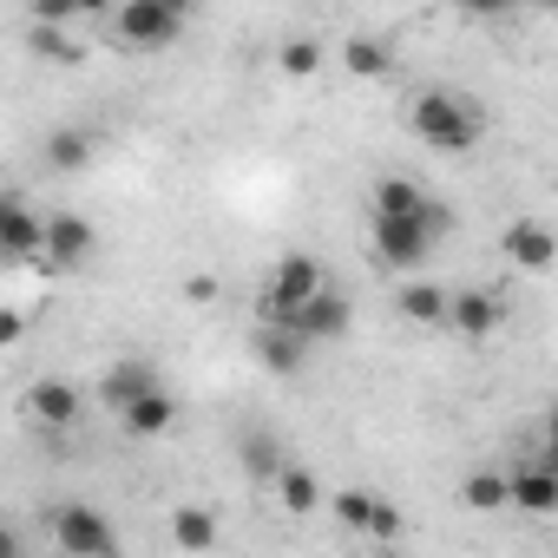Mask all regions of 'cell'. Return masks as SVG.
I'll return each instance as SVG.
<instances>
[{
  "label": "cell",
  "instance_id": "2",
  "mask_svg": "<svg viewBox=\"0 0 558 558\" xmlns=\"http://www.w3.org/2000/svg\"><path fill=\"white\" fill-rule=\"evenodd\" d=\"M408 125H414V138H421L427 151H447V158H466V151L486 138V112H480V99H473V93H447V86L414 93Z\"/></svg>",
  "mask_w": 558,
  "mask_h": 558
},
{
  "label": "cell",
  "instance_id": "1",
  "mask_svg": "<svg viewBox=\"0 0 558 558\" xmlns=\"http://www.w3.org/2000/svg\"><path fill=\"white\" fill-rule=\"evenodd\" d=\"M447 230H453V204L447 197L421 191L401 171H388L375 184V256L388 269H421L447 243Z\"/></svg>",
  "mask_w": 558,
  "mask_h": 558
},
{
  "label": "cell",
  "instance_id": "21",
  "mask_svg": "<svg viewBox=\"0 0 558 558\" xmlns=\"http://www.w3.org/2000/svg\"><path fill=\"white\" fill-rule=\"evenodd\" d=\"M342 60H349V73H355V80H388V66H395V53H388L381 40H368V34H362V40H349V47H342Z\"/></svg>",
  "mask_w": 558,
  "mask_h": 558
},
{
  "label": "cell",
  "instance_id": "11",
  "mask_svg": "<svg viewBox=\"0 0 558 558\" xmlns=\"http://www.w3.org/2000/svg\"><path fill=\"white\" fill-rule=\"evenodd\" d=\"M499 323H506V303L499 296H486V290H453L447 296V329H460L466 342H486Z\"/></svg>",
  "mask_w": 558,
  "mask_h": 558
},
{
  "label": "cell",
  "instance_id": "7",
  "mask_svg": "<svg viewBox=\"0 0 558 558\" xmlns=\"http://www.w3.org/2000/svg\"><path fill=\"white\" fill-rule=\"evenodd\" d=\"M40 236H47V217L27 197L0 191V256L8 263H40Z\"/></svg>",
  "mask_w": 558,
  "mask_h": 558
},
{
  "label": "cell",
  "instance_id": "13",
  "mask_svg": "<svg viewBox=\"0 0 558 558\" xmlns=\"http://www.w3.org/2000/svg\"><path fill=\"white\" fill-rule=\"evenodd\" d=\"M171 421H178V395L158 381L151 395H138L125 414H119V427L132 434V440H158V434H171Z\"/></svg>",
  "mask_w": 558,
  "mask_h": 558
},
{
  "label": "cell",
  "instance_id": "28",
  "mask_svg": "<svg viewBox=\"0 0 558 558\" xmlns=\"http://www.w3.org/2000/svg\"><path fill=\"white\" fill-rule=\"evenodd\" d=\"M21 336H27V316L21 310H0V349H14Z\"/></svg>",
  "mask_w": 558,
  "mask_h": 558
},
{
  "label": "cell",
  "instance_id": "25",
  "mask_svg": "<svg viewBox=\"0 0 558 558\" xmlns=\"http://www.w3.org/2000/svg\"><path fill=\"white\" fill-rule=\"evenodd\" d=\"M66 21H93V0L80 8V0H40L34 8V27H66Z\"/></svg>",
  "mask_w": 558,
  "mask_h": 558
},
{
  "label": "cell",
  "instance_id": "9",
  "mask_svg": "<svg viewBox=\"0 0 558 558\" xmlns=\"http://www.w3.org/2000/svg\"><path fill=\"white\" fill-rule=\"evenodd\" d=\"M80 388L73 381H34L27 395H21V414L34 421V427H47V434H60V427H73L80 421Z\"/></svg>",
  "mask_w": 558,
  "mask_h": 558
},
{
  "label": "cell",
  "instance_id": "10",
  "mask_svg": "<svg viewBox=\"0 0 558 558\" xmlns=\"http://www.w3.org/2000/svg\"><path fill=\"white\" fill-rule=\"evenodd\" d=\"M506 506H519V512H532V519L558 512V473H551V460L512 466V473H506Z\"/></svg>",
  "mask_w": 558,
  "mask_h": 558
},
{
  "label": "cell",
  "instance_id": "12",
  "mask_svg": "<svg viewBox=\"0 0 558 558\" xmlns=\"http://www.w3.org/2000/svg\"><path fill=\"white\" fill-rule=\"evenodd\" d=\"M349 323H355L349 296H342V290H323V296H316V303L290 323V336H303V342L316 349V342H342V336H349Z\"/></svg>",
  "mask_w": 558,
  "mask_h": 558
},
{
  "label": "cell",
  "instance_id": "14",
  "mask_svg": "<svg viewBox=\"0 0 558 558\" xmlns=\"http://www.w3.org/2000/svg\"><path fill=\"white\" fill-rule=\"evenodd\" d=\"M151 388H158V368H151V362H112L106 381H99V401H106L112 414H125V408H132L138 395H151Z\"/></svg>",
  "mask_w": 558,
  "mask_h": 558
},
{
  "label": "cell",
  "instance_id": "20",
  "mask_svg": "<svg viewBox=\"0 0 558 558\" xmlns=\"http://www.w3.org/2000/svg\"><path fill=\"white\" fill-rule=\"evenodd\" d=\"M460 499H466V512H506V466H473Z\"/></svg>",
  "mask_w": 558,
  "mask_h": 558
},
{
  "label": "cell",
  "instance_id": "16",
  "mask_svg": "<svg viewBox=\"0 0 558 558\" xmlns=\"http://www.w3.org/2000/svg\"><path fill=\"white\" fill-rule=\"evenodd\" d=\"M256 355H263L269 375H296V368L310 362V342L290 336V329H256Z\"/></svg>",
  "mask_w": 558,
  "mask_h": 558
},
{
  "label": "cell",
  "instance_id": "5",
  "mask_svg": "<svg viewBox=\"0 0 558 558\" xmlns=\"http://www.w3.org/2000/svg\"><path fill=\"white\" fill-rule=\"evenodd\" d=\"M112 27H119L125 47L151 53V47H171V40L184 34V8H178V0H125Z\"/></svg>",
  "mask_w": 558,
  "mask_h": 558
},
{
  "label": "cell",
  "instance_id": "23",
  "mask_svg": "<svg viewBox=\"0 0 558 558\" xmlns=\"http://www.w3.org/2000/svg\"><path fill=\"white\" fill-rule=\"evenodd\" d=\"M329 506H336V519H342L349 532H368V525H375V493H368V486H342Z\"/></svg>",
  "mask_w": 558,
  "mask_h": 558
},
{
  "label": "cell",
  "instance_id": "22",
  "mask_svg": "<svg viewBox=\"0 0 558 558\" xmlns=\"http://www.w3.org/2000/svg\"><path fill=\"white\" fill-rule=\"evenodd\" d=\"M27 47H34L40 60H53V66H80V60H86V47L66 40L60 27H27Z\"/></svg>",
  "mask_w": 558,
  "mask_h": 558
},
{
  "label": "cell",
  "instance_id": "4",
  "mask_svg": "<svg viewBox=\"0 0 558 558\" xmlns=\"http://www.w3.org/2000/svg\"><path fill=\"white\" fill-rule=\"evenodd\" d=\"M53 545H60L66 558H119L112 519H106L99 506H86V499H73V506L53 512Z\"/></svg>",
  "mask_w": 558,
  "mask_h": 558
},
{
  "label": "cell",
  "instance_id": "27",
  "mask_svg": "<svg viewBox=\"0 0 558 558\" xmlns=\"http://www.w3.org/2000/svg\"><path fill=\"white\" fill-rule=\"evenodd\" d=\"M401 525H408V519H401L388 499H375V525H368V538H401Z\"/></svg>",
  "mask_w": 558,
  "mask_h": 558
},
{
  "label": "cell",
  "instance_id": "19",
  "mask_svg": "<svg viewBox=\"0 0 558 558\" xmlns=\"http://www.w3.org/2000/svg\"><path fill=\"white\" fill-rule=\"evenodd\" d=\"M269 486H276V499H283V506H290L296 519L323 506V486H316V473H310V466H296V460H283V473H276Z\"/></svg>",
  "mask_w": 558,
  "mask_h": 558
},
{
  "label": "cell",
  "instance_id": "3",
  "mask_svg": "<svg viewBox=\"0 0 558 558\" xmlns=\"http://www.w3.org/2000/svg\"><path fill=\"white\" fill-rule=\"evenodd\" d=\"M329 290V276H323V263L316 256H303V250H290L283 263L269 269V283H263V296H256V323L263 329H290L316 296Z\"/></svg>",
  "mask_w": 558,
  "mask_h": 558
},
{
  "label": "cell",
  "instance_id": "29",
  "mask_svg": "<svg viewBox=\"0 0 558 558\" xmlns=\"http://www.w3.org/2000/svg\"><path fill=\"white\" fill-rule=\"evenodd\" d=\"M0 558H21V532L14 525H0Z\"/></svg>",
  "mask_w": 558,
  "mask_h": 558
},
{
  "label": "cell",
  "instance_id": "26",
  "mask_svg": "<svg viewBox=\"0 0 558 558\" xmlns=\"http://www.w3.org/2000/svg\"><path fill=\"white\" fill-rule=\"evenodd\" d=\"M316 66H323V47H316V40H290V47H283V73H290V80H310Z\"/></svg>",
  "mask_w": 558,
  "mask_h": 558
},
{
  "label": "cell",
  "instance_id": "18",
  "mask_svg": "<svg viewBox=\"0 0 558 558\" xmlns=\"http://www.w3.org/2000/svg\"><path fill=\"white\" fill-rule=\"evenodd\" d=\"M171 545L178 551H210L217 545V512L210 506H178L171 512Z\"/></svg>",
  "mask_w": 558,
  "mask_h": 558
},
{
  "label": "cell",
  "instance_id": "17",
  "mask_svg": "<svg viewBox=\"0 0 558 558\" xmlns=\"http://www.w3.org/2000/svg\"><path fill=\"white\" fill-rule=\"evenodd\" d=\"M395 310L421 329H440L447 323V290L440 283H408V290H395Z\"/></svg>",
  "mask_w": 558,
  "mask_h": 558
},
{
  "label": "cell",
  "instance_id": "8",
  "mask_svg": "<svg viewBox=\"0 0 558 558\" xmlns=\"http://www.w3.org/2000/svg\"><path fill=\"white\" fill-rule=\"evenodd\" d=\"M499 250H506V263L525 269V276H545V269L558 263V236H551L538 217H512L506 236H499Z\"/></svg>",
  "mask_w": 558,
  "mask_h": 558
},
{
  "label": "cell",
  "instance_id": "15",
  "mask_svg": "<svg viewBox=\"0 0 558 558\" xmlns=\"http://www.w3.org/2000/svg\"><path fill=\"white\" fill-rule=\"evenodd\" d=\"M93 151H99V132H93V125H60V132L47 138V165H53V171H86Z\"/></svg>",
  "mask_w": 558,
  "mask_h": 558
},
{
  "label": "cell",
  "instance_id": "24",
  "mask_svg": "<svg viewBox=\"0 0 558 558\" xmlns=\"http://www.w3.org/2000/svg\"><path fill=\"white\" fill-rule=\"evenodd\" d=\"M243 466H250V480H276V473H283V453H276V440L250 434L243 440Z\"/></svg>",
  "mask_w": 558,
  "mask_h": 558
},
{
  "label": "cell",
  "instance_id": "6",
  "mask_svg": "<svg viewBox=\"0 0 558 558\" xmlns=\"http://www.w3.org/2000/svg\"><path fill=\"white\" fill-rule=\"evenodd\" d=\"M93 250H99V230H93L80 210H53V217H47V236H40V269H47V276L86 269Z\"/></svg>",
  "mask_w": 558,
  "mask_h": 558
}]
</instances>
